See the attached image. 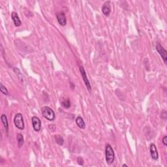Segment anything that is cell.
<instances>
[{
	"label": "cell",
	"mask_w": 167,
	"mask_h": 167,
	"mask_svg": "<svg viewBox=\"0 0 167 167\" xmlns=\"http://www.w3.org/2000/svg\"><path fill=\"white\" fill-rule=\"evenodd\" d=\"M79 69H80V72L81 75L82 76V78H83L84 84H85L86 88H87V89H88V91H89V93H91V86L90 82H89L88 77H87L85 69H84V68L82 66L80 67Z\"/></svg>",
	"instance_id": "277c9868"
},
{
	"label": "cell",
	"mask_w": 167,
	"mask_h": 167,
	"mask_svg": "<svg viewBox=\"0 0 167 167\" xmlns=\"http://www.w3.org/2000/svg\"><path fill=\"white\" fill-rule=\"evenodd\" d=\"M102 12L103 15L106 16H109L111 12V7H110V1H107L103 5Z\"/></svg>",
	"instance_id": "52a82bcc"
},
{
	"label": "cell",
	"mask_w": 167,
	"mask_h": 167,
	"mask_svg": "<svg viewBox=\"0 0 167 167\" xmlns=\"http://www.w3.org/2000/svg\"><path fill=\"white\" fill-rule=\"evenodd\" d=\"M77 163L80 164V166H83L84 164V159H82V157H79L77 158Z\"/></svg>",
	"instance_id": "e0dca14e"
},
{
	"label": "cell",
	"mask_w": 167,
	"mask_h": 167,
	"mask_svg": "<svg viewBox=\"0 0 167 167\" xmlns=\"http://www.w3.org/2000/svg\"><path fill=\"white\" fill-rule=\"evenodd\" d=\"M122 166H123V167H124V166H126V167H127L128 166H127V164H123V165H122Z\"/></svg>",
	"instance_id": "d6986e66"
},
{
	"label": "cell",
	"mask_w": 167,
	"mask_h": 167,
	"mask_svg": "<svg viewBox=\"0 0 167 167\" xmlns=\"http://www.w3.org/2000/svg\"><path fill=\"white\" fill-rule=\"evenodd\" d=\"M163 143L164 146L167 145V136H164L163 138Z\"/></svg>",
	"instance_id": "ac0fdd59"
},
{
	"label": "cell",
	"mask_w": 167,
	"mask_h": 167,
	"mask_svg": "<svg viewBox=\"0 0 167 167\" xmlns=\"http://www.w3.org/2000/svg\"><path fill=\"white\" fill-rule=\"evenodd\" d=\"M62 105L65 109H69L70 106H71V104H70V102L69 99H66L63 101L62 103Z\"/></svg>",
	"instance_id": "9a60e30c"
},
{
	"label": "cell",
	"mask_w": 167,
	"mask_h": 167,
	"mask_svg": "<svg viewBox=\"0 0 167 167\" xmlns=\"http://www.w3.org/2000/svg\"><path fill=\"white\" fill-rule=\"evenodd\" d=\"M150 154H151L152 158L154 160H155V161H156V160L158 159L159 154H158V152H157V150L156 145H155L154 144H152L151 145H150Z\"/></svg>",
	"instance_id": "9c48e42d"
},
{
	"label": "cell",
	"mask_w": 167,
	"mask_h": 167,
	"mask_svg": "<svg viewBox=\"0 0 167 167\" xmlns=\"http://www.w3.org/2000/svg\"><path fill=\"white\" fill-rule=\"evenodd\" d=\"M41 112L43 116L48 121H54L55 119L56 114L54 110L49 107H43L41 109Z\"/></svg>",
	"instance_id": "7a4b0ae2"
},
{
	"label": "cell",
	"mask_w": 167,
	"mask_h": 167,
	"mask_svg": "<svg viewBox=\"0 0 167 167\" xmlns=\"http://www.w3.org/2000/svg\"><path fill=\"white\" fill-rule=\"evenodd\" d=\"M32 125L34 129L38 132V131H41V121L40 120V119L39 117H37L36 116L32 117Z\"/></svg>",
	"instance_id": "8992f818"
},
{
	"label": "cell",
	"mask_w": 167,
	"mask_h": 167,
	"mask_svg": "<svg viewBox=\"0 0 167 167\" xmlns=\"http://www.w3.org/2000/svg\"><path fill=\"white\" fill-rule=\"evenodd\" d=\"M156 50L158 52L160 56H161L162 59H163V62L166 63L167 62V52L166 50L164 49L161 44L159 43H157L156 44Z\"/></svg>",
	"instance_id": "5b68a950"
},
{
	"label": "cell",
	"mask_w": 167,
	"mask_h": 167,
	"mask_svg": "<svg viewBox=\"0 0 167 167\" xmlns=\"http://www.w3.org/2000/svg\"><path fill=\"white\" fill-rule=\"evenodd\" d=\"M11 18L13 20L14 24L16 27H20L21 24H22V22H21V20L19 18V16L17 13L16 12H13L11 14Z\"/></svg>",
	"instance_id": "30bf717a"
},
{
	"label": "cell",
	"mask_w": 167,
	"mask_h": 167,
	"mask_svg": "<svg viewBox=\"0 0 167 167\" xmlns=\"http://www.w3.org/2000/svg\"><path fill=\"white\" fill-rule=\"evenodd\" d=\"M76 123L78 126L79 128L82 129H84L86 127V123L84 122L83 118L81 116H78L76 119Z\"/></svg>",
	"instance_id": "8fae6325"
},
{
	"label": "cell",
	"mask_w": 167,
	"mask_h": 167,
	"mask_svg": "<svg viewBox=\"0 0 167 167\" xmlns=\"http://www.w3.org/2000/svg\"><path fill=\"white\" fill-rule=\"evenodd\" d=\"M105 158L108 164H112L114 161L115 154L114 150L110 144H107L105 147Z\"/></svg>",
	"instance_id": "6da1fadb"
},
{
	"label": "cell",
	"mask_w": 167,
	"mask_h": 167,
	"mask_svg": "<svg viewBox=\"0 0 167 167\" xmlns=\"http://www.w3.org/2000/svg\"><path fill=\"white\" fill-rule=\"evenodd\" d=\"M0 91L2 93H3L4 95H7L9 94V91L7 90V89L5 88V86H4L3 85V84H0Z\"/></svg>",
	"instance_id": "2e32d148"
},
{
	"label": "cell",
	"mask_w": 167,
	"mask_h": 167,
	"mask_svg": "<svg viewBox=\"0 0 167 167\" xmlns=\"http://www.w3.org/2000/svg\"><path fill=\"white\" fill-rule=\"evenodd\" d=\"M1 122L3 123V125L5 128L7 132H8L9 131V123H8V120H7V117L5 114H2L1 116Z\"/></svg>",
	"instance_id": "7c38bea8"
},
{
	"label": "cell",
	"mask_w": 167,
	"mask_h": 167,
	"mask_svg": "<svg viewBox=\"0 0 167 167\" xmlns=\"http://www.w3.org/2000/svg\"><path fill=\"white\" fill-rule=\"evenodd\" d=\"M14 123L16 127H17L18 129L23 130L25 127L24 121H23V116L21 113H17L14 117Z\"/></svg>",
	"instance_id": "3957f363"
},
{
	"label": "cell",
	"mask_w": 167,
	"mask_h": 167,
	"mask_svg": "<svg viewBox=\"0 0 167 167\" xmlns=\"http://www.w3.org/2000/svg\"><path fill=\"white\" fill-rule=\"evenodd\" d=\"M55 140L56 143L60 146H63V143H64V140H63L62 136L60 135H55Z\"/></svg>",
	"instance_id": "5bb4252c"
},
{
	"label": "cell",
	"mask_w": 167,
	"mask_h": 167,
	"mask_svg": "<svg viewBox=\"0 0 167 167\" xmlns=\"http://www.w3.org/2000/svg\"><path fill=\"white\" fill-rule=\"evenodd\" d=\"M57 20L58 23L62 26H65L67 24V18L64 13H60L57 14Z\"/></svg>",
	"instance_id": "ba28073f"
},
{
	"label": "cell",
	"mask_w": 167,
	"mask_h": 167,
	"mask_svg": "<svg viewBox=\"0 0 167 167\" xmlns=\"http://www.w3.org/2000/svg\"><path fill=\"white\" fill-rule=\"evenodd\" d=\"M16 138H17L18 147H19V148H22L23 144V142H24V140H23V136L22 135V134L18 133L17 135V136H16Z\"/></svg>",
	"instance_id": "4fadbf2b"
}]
</instances>
